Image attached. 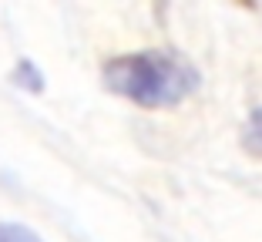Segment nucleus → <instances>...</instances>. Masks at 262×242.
<instances>
[{
  "mask_svg": "<svg viewBox=\"0 0 262 242\" xmlns=\"http://www.w3.org/2000/svg\"><path fill=\"white\" fill-rule=\"evenodd\" d=\"M104 87L138 108L158 111L175 108L192 98L202 84V74L178 51H131L104 61L101 68Z\"/></svg>",
  "mask_w": 262,
  "mask_h": 242,
  "instance_id": "1",
  "label": "nucleus"
},
{
  "mask_svg": "<svg viewBox=\"0 0 262 242\" xmlns=\"http://www.w3.org/2000/svg\"><path fill=\"white\" fill-rule=\"evenodd\" d=\"M239 141H242V148H246V155L262 158V104L249 111L246 125H242V131H239Z\"/></svg>",
  "mask_w": 262,
  "mask_h": 242,
  "instance_id": "2",
  "label": "nucleus"
},
{
  "mask_svg": "<svg viewBox=\"0 0 262 242\" xmlns=\"http://www.w3.org/2000/svg\"><path fill=\"white\" fill-rule=\"evenodd\" d=\"M10 81H14L17 87H24V91H44V74L37 71V64L34 61H17L14 71H10Z\"/></svg>",
  "mask_w": 262,
  "mask_h": 242,
  "instance_id": "3",
  "label": "nucleus"
},
{
  "mask_svg": "<svg viewBox=\"0 0 262 242\" xmlns=\"http://www.w3.org/2000/svg\"><path fill=\"white\" fill-rule=\"evenodd\" d=\"M0 242H44V239L20 222H0Z\"/></svg>",
  "mask_w": 262,
  "mask_h": 242,
  "instance_id": "4",
  "label": "nucleus"
}]
</instances>
